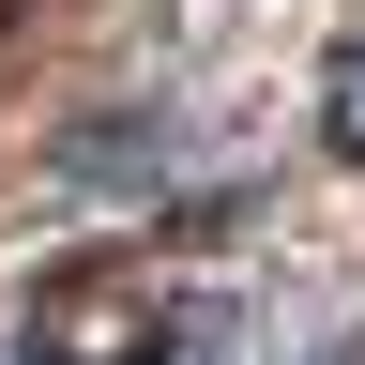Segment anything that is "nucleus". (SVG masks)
I'll use <instances>...</instances> for the list:
<instances>
[{
  "instance_id": "f03ea898",
  "label": "nucleus",
  "mask_w": 365,
  "mask_h": 365,
  "mask_svg": "<svg viewBox=\"0 0 365 365\" xmlns=\"http://www.w3.org/2000/svg\"><path fill=\"white\" fill-rule=\"evenodd\" d=\"M319 107H335V137H350V153H365V31L335 46V61H319Z\"/></svg>"
},
{
  "instance_id": "f257e3e1",
  "label": "nucleus",
  "mask_w": 365,
  "mask_h": 365,
  "mask_svg": "<svg viewBox=\"0 0 365 365\" xmlns=\"http://www.w3.org/2000/svg\"><path fill=\"white\" fill-rule=\"evenodd\" d=\"M31 365H168V335H182V304H168V274L153 259H122V244H91V259H61V274H31Z\"/></svg>"
}]
</instances>
